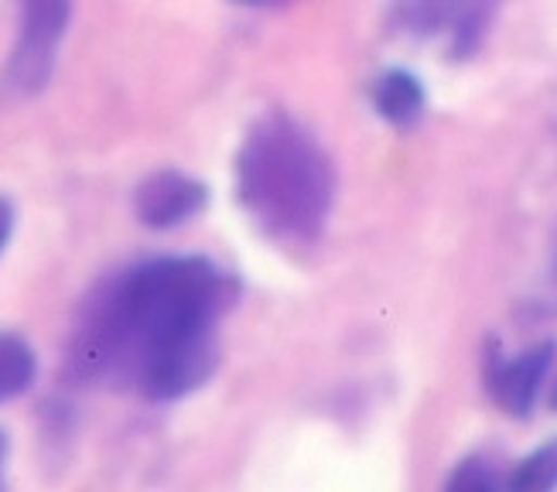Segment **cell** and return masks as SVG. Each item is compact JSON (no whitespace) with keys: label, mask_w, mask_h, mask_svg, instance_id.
Listing matches in <instances>:
<instances>
[{"label":"cell","mask_w":557,"mask_h":492,"mask_svg":"<svg viewBox=\"0 0 557 492\" xmlns=\"http://www.w3.org/2000/svg\"><path fill=\"white\" fill-rule=\"evenodd\" d=\"M35 380V353L14 332H0V404L17 397Z\"/></svg>","instance_id":"cell-7"},{"label":"cell","mask_w":557,"mask_h":492,"mask_svg":"<svg viewBox=\"0 0 557 492\" xmlns=\"http://www.w3.org/2000/svg\"><path fill=\"white\" fill-rule=\"evenodd\" d=\"M11 230H14V209L8 199H0V250H4V243L11 239Z\"/></svg>","instance_id":"cell-11"},{"label":"cell","mask_w":557,"mask_h":492,"mask_svg":"<svg viewBox=\"0 0 557 492\" xmlns=\"http://www.w3.org/2000/svg\"><path fill=\"white\" fill-rule=\"evenodd\" d=\"M496 0H455L451 4V32L458 52H472L479 35L486 32Z\"/></svg>","instance_id":"cell-9"},{"label":"cell","mask_w":557,"mask_h":492,"mask_svg":"<svg viewBox=\"0 0 557 492\" xmlns=\"http://www.w3.org/2000/svg\"><path fill=\"white\" fill-rule=\"evenodd\" d=\"M373 103L383 120H391L394 127H410L424 116V89L421 79L410 76L404 69H391L373 83Z\"/></svg>","instance_id":"cell-6"},{"label":"cell","mask_w":557,"mask_h":492,"mask_svg":"<svg viewBox=\"0 0 557 492\" xmlns=\"http://www.w3.org/2000/svg\"><path fill=\"white\" fill-rule=\"evenodd\" d=\"M239 4H271V0H239Z\"/></svg>","instance_id":"cell-13"},{"label":"cell","mask_w":557,"mask_h":492,"mask_svg":"<svg viewBox=\"0 0 557 492\" xmlns=\"http://www.w3.org/2000/svg\"><path fill=\"white\" fill-rule=\"evenodd\" d=\"M550 404H554V410H557V386H554V397H550Z\"/></svg>","instance_id":"cell-14"},{"label":"cell","mask_w":557,"mask_h":492,"mask_svg":"<svg viewBox=\"0 0 557 492\" xmlns=\"http://www.w3.org/2000/svg\"><path fill=\"white\" fill-rule=\"evenodd\" d=\"M448 485H451V489H493V485H499V479H496V472H493V465H490V462L472 458V462H462V465H458V472L451 476Z\"/></svg>","instance_id":"cell-10"},{"label":"cell","mask_w":557,"mask_h":492,"mask_svg":"<svg viewBox=\"0 0 557 492\" xmlns=\"http://www.w3.org/2000/svg\"><path fill=\"white\" fill-rule=\"evenodd\" d=\"M554 353H557L554 342H537V346H530L517 359H493L490 390L506 414L527 417L534 410L544 390V380L554 366Z\"/></svg>","instance_id":"cell-5"},{"label":"cell","mask_w":557,"mask_h":492,"mask_svg":"<svg viewBox=\"0 0 557 492\" xmlns=\"http://www.w3.org/2000/svg\"><path fill=\"white\" fill-rule=\"evenodd\" d=\"M236 192L263 233L281 243H314L335 202V168L298 120L268 113L236 155Z\"/></svg>","instance_id":"cell-2"},{"label":"cell","mask_w":557,"mask_h":492,"mask_svg":"<svg viewBox=\"0 0 557 492\" xmlns=\"http://www.w3.org/2000/svg\"><path fill=\"white\" fill-rule=\"evenodd\" d=\"M510 489H520V492H544V489H554L557 485V441H547L541 445L534 455H527L513 476L506 479Z\"/></svg>","instance_id":"cell-8"},{"label":"cell","mask_w":557,"mask_h":492,"mask_svg":"<svg viewBox=\"0 0 557 492\" xmlns=\"http://www.w3.org/2000/svg\"><path fill=\"white\" fill-rule=\"evenodd\" d=\"M209 202V192L202 182L182 175V171H154L151 179H144L134 195L137 219L151 230H172L188 223L191 216H199Z\"/></svg>","instance_id":"cell-4"},{"label":"cell","mask_w":557,"mask_h":492,"mask_svg":"<svg viewBox=\"0 0 557 492\" xmlns=\"http://www.w3.org/2000/svg\"><path fill=\"white\" fill-rule=\"evenodd\" d=\"M21 38L8 65V83L17 93H38L52 76L59 45L69 28L72 0H17Z\"/></svg>","instance_id":"cell-3"},{"label":"cell","mask_w":557,"mask_h":492,"mask_svg":"<svg viewBox=\"0 0 557 492\" xmlns=\"http://www.w3.org/2000/svg\"><path fill=\"white\" fill-rule=\"evenodd\" d=\"M4 458H8V438L0 434V472H4Z\"/></svg>","instance_id":"cell-12"},{"label":"cell","mask_w":557,"mask_h":492,"mask_svg":"<svg viewBox=\"0 0 557 492\" xmlns=\"http://www.w3.org/2000/svg\"><path fill=\"white\" fill-rule=\"evenodd\" d=\"M554 281H557V257H554Z\"/></svg>","instance_id":"cell-15"},{"label":"cell","mask_w":557,"mask_h":492,"mask_svg":"<svg viewBox=\"0 0 557 492\" xmlns=\"http://www.w3.org/2000/svg\"><path fill=\"white\" fill-rule=\"evenodd\" d=\"M233 278L206 257H161L96 291L72 332L83 380H131L151 401H175L215 369V325Z\"/></svg>","instance_id":"cell-1"}]
</instances>
